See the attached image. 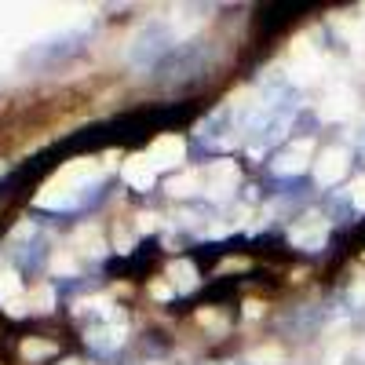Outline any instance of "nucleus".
<instances>
[{"label":"nucleus","instance_id":"obj_1","mask_svg":"<svg viewBox=\"0 0 365 365\" xmlns=\"http://www.w3.org/2000/svg\"><path fill=\"white\" fill-rule=\"evenodd\" d=\"M212 44L208 41H187V44H179L168 51V58L154 70V81L161 88H187L194 81H201L212 66Z\"/></svg>","mask_w":365,"mask_h":365},{"label":"nucleus","instance_id":"obj_2","mask_svg":"<svg viewBox=\"0 0 365 365\" xmlns=\"http://www.w3.org/2000/svg\"><path fill=\"white\" fill-rule=\"evenodd\" d=\"M84 41H88V29H73V34H63V37H51L44 44H34L26 55H22V66L26 70H55L77 58L84 51Z\"/></svg>","mask_w":365,"mask_h":365},{"label":"nucleus","instance_id":"obj_3","mask_svg":"<svg viewBox=\"0 0 365 365\" xmlns=\"http://www.w3.org/2000/svg\"><path fill=\"white\" fill-rule=\"evenodd\" d=\"M172 51V34H168V26L165 22H150L143 26L135 41L128 44V63L139 66V70H158L165 58Z\"/></svg>","mask_w":365,"mask_h":365},{"label":"nucleus","instance_id":"obj_4","mask_svg":"<svg viewBox=\"0 0 365 365\" xmlns=\"http://www.w3.org/2000/svg\"><path fill=\"white\" fill-rule=\"evenodd\" d=\"M322 322H325V314L307 303V307H292L278 322V332H282V336H289V340H307V336H314V332L322 329Z\"/></svg>","mask_w":365,"mask_h":365},{"label":"nucleus","instance_id":"obj_5","mask_svg":"<svg viewBox=\"0 0 365 365\" xmlns=\"http://www.w3.org/2000/svg\"><path fill=\"white\" fill-rule=\"evenodd\" d=\"M274 187H282L278 194H289V197H307L314 190V182L303 175V179H274Z\"/></svg>","mask_w":365,"mask_h":365},{"label":"nucleus","instance_id":"obj_6","mask_svg":"<svg viewBox=\"0 0 365 365\" xmlns=\"http://www.w3.org/2000/svg\"><path fill=\"white\" fill-rule=\"evenodd\" d=\"M332 216H336V223H347L351 220V205L347 201H332Z\"/></svg>","mask_w":365,"mask_h":365}]
</instances>
